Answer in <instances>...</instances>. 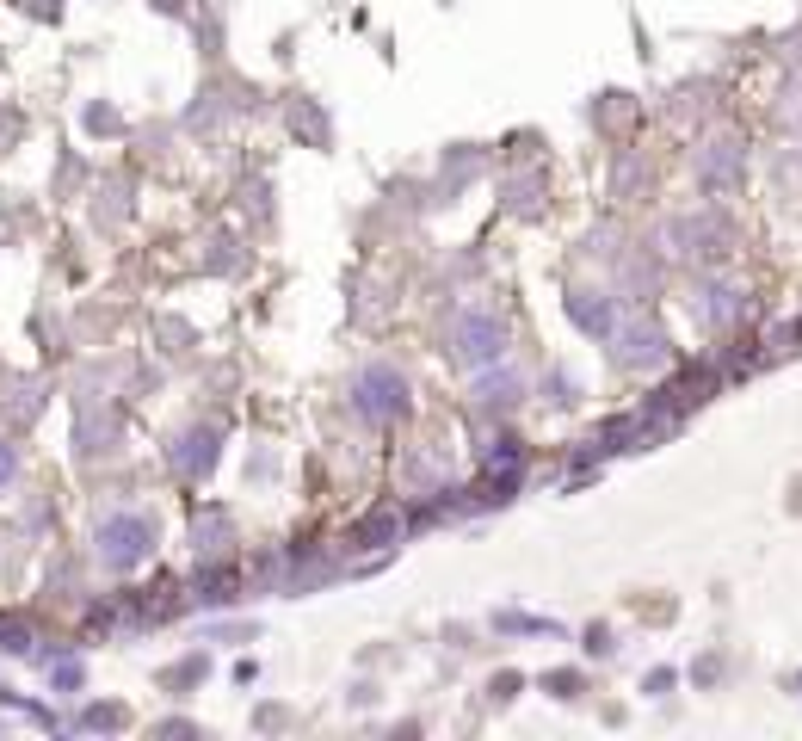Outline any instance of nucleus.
<instances>
[{
    "label": "nucleus",
    "instance_id": "obj_1",
    "mask_svg": "<svg viewBox=\"0 0 802 741\" xmlns=\"http://www.w3.org/2000/svg\"><path fill=\"white\" fill-rule=\"evenodd\" d=\"M7 470H13V457H7V451H0V476H7Z\"/></svg>",
    "mask_w": 802,
    "mask_h": 741
}]
</instances>
